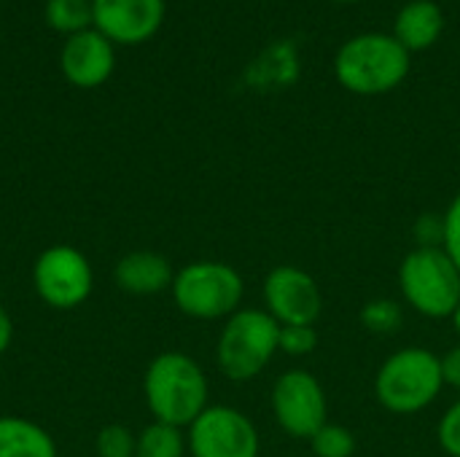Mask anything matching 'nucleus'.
I'll list each match as a JSON object with an SVG mask.
<instances>
[{
  "mask_svg": "<svg viewBox=\"0 0 460 457\" xmlns=\"http://www.w3.org/2000/svg\"><path fill=\"white\" fill-rule=\"evenodd\" d=\"M143 396L154 420L189 428L208 404V377L202 366L186 353H159L143 377Z\"/></svg>",
  "mask_w": 460,
  "mask_h": 457,
  "instance_id": "1",
  "label": "nucleus"
},
{
  "mask_svg": "<svg viewBox=\"0 0 460 457\" xmlns=\"http://www.w3.org/2000/svg\"><path fill=\"white\" fill-rule=\"evenodd\" d=\"M337 81L353 94H385L410 73V51L385 32H364L350 38L334 59Z\"/></svg>",
  "mask_w": 460,
  "mask_h": 457,
  "instance_id": "2",
  "label": "nucleus"
},
{
  "mask_svg": "<svg viewBox=\"0 0 460 457\" xmlns=\"http://www.w3.org/2000/svg\"><path fill=\"white\" fill-rule=\"evenodd\" d=\"M442 358L426 347H404L385 358L375 377V396L394 415H418L442 393Z\"/></svg>",
  "mask_w": 460,
  "mask_h": 457,
  "instance_id": "3",
  "label": "nucleus"
},
{
  "mask_svg": "<svg viewBox=\"0 0 460 457\" xmlns=\"http://www.w3.org/2000/svg\"><path fill=\"white\" fill-rule=\"evenodd\" d=\"M278 334L280 323L267 310L240 307L226 318L216 342V364L221 374L232 382L259 377L278 353Z\"/></svg>",
  "mask_w": 460,
  "mask_h": 457,
  "instance_id": "4",
  "label": "nucleus"
},
{
  "mask_svg": "<svg viewBox=\"0 0 460 457\" xmlns=\"http://www.w3.org/2000/svg\"><path fill=\"white\" fill-rule=\"evenodd\" d=\"M175 307L194 321H224L234 315L245 296L240 272L224 261H191L181 267L170 286Z\"/></svg>",
  "mask_w": 460,
  "mask_h": 457,
  "instance_id": "5",
  "label": "nucleus"
},
{
  "mask_svg": "<svg viewBox=\"0 0 460 457\" xmlns=\"http://www.w3.org/2000/svg\"><path fill=\"white\" fill-rule=\"evenodd\" d=\"M402 296L426 318H453L460 307V272L439 245L410 250L399 269Z\"/></svg>",
  "mask_w": 460,
  "mask_h": 457,
  "instance_id": "6",
  "label": "nucleus"
},
{
  "mask_svg": "<svg viewBox=\"0 0 460 457\" xmlns=\"http://www.w3.org/2000/svg\"><path fill=\"white\" fill-rule=\"evenodd\" d=\"M32 288L46 307L70 312L92 296L94 269L78 248L51 245L32 264Z\"/></svg>",
  "mask_w": 460,
  "mask_h": 457,
  "instance_id": "7",
  "label": "nucleus"
},
{
  "mask_svg": "<svg viewBox=\"0 0 460 457\" xmlns=\"http://www.w3.org/2000/svg\"><path fill=\"white\" fill-rule=\"evenodd\" d=\"M272 412L291 439L310 442L329 423L326 391L310 372H286L272 385Z\"/></svg>",
  "mask_w": 460,
  "mask_h": 457,
  "instance_id": "8",
  "label": "nucleus"
},
{
  "mask_svg": "<svg viewBox=\"0 0 460 457\" xmlns=\"http://www.w3.org/2000/svg\"><path fill=\"white\" fill-rule=\"evenodd\" d=\"M191 457H259V431L234 407H208L186 434Z\"/></svg>",
  "mask_w": 460,
  "mask_h": 457,
  "instance_id": "9",
  "label": "nucleus"
},
{
  "mask_svg": "<svg viewBox=\"0 0 460 457\" xmlns=\"http://www.w3.org/2000/svg\"><path fill=\"white\" fill-rule=\"evenodd\" d=\"M267 312L280 326H313L321 318L323 296L315 277L299 267H275L264 277Z\"/></svg>",
  "mask_w": 460,
  "mask_h": 457,
  "instance_id": "10",
  "label": "nucleus"
},
{
  "mask_svg": "<svg viewBox=\"0 0 460 457\" xmlns=\"http://www.w3.org/2000/svg\"><path fill=\"white\" fill-rule=\"evenodd\" d=\"M164 0H92V22L111 43L135 46L156 35Z\"/></svg>",
  "mask_w": 460,
  "mask_h": 457,
  "instance_id": "11",
  "label": "nucleus"
},
{
  "mask_svg": "<svg viewBox=\"0 0 460 457\" xmlns=\"http://www.w3.org/2000/svg\"><path fill=\"white\" fill-rule=\"evenodd\" d=\"M113 46L97 30H81L75 35H67L59 54V67L65 78L78 89H94L105 83L113 73Z\"/></svg>",
  "mask_w": 460,
  "mask_h": 457,
  "instance_id": "12",
  "label": "nucleus"
},
{
  "mask_svg": "<svg viewBox=\"0 0 460 457\" xmlns=\"http://www.w3.org/2000/svg\"><path fill=\"white\" fill-rule=\"evenodd\" d=\"M172 267L167 256L156 250H132L119 259L113 269V280L124 294L132 296H154L172 286Z\"/></svg>",
  "mask_w": 460,
  "mask_h": 457,
  "instance_id": "13",
  "label": "nucleus"
},
{
  "mask_svg": "<svg viewBox=\"0 0 460 457\" xmlns=\"http://www.w3.org/2000/svg\"><path fill=\"white\" fill-rule=\"evenodd\" d=\"M442 27H445V16H442V8L434 0H410L396 16L394 38L410 54L412 51H426L439 40Z\"/></svg>",
  "mask_w": 460,
  "mask_h": 457,
  "instance_id": "14",
  "label": "nucleus"
},
{
  "mask_svg": "<svg viewBox=\"0 0 460 457\" xmlns=\"http://www.w3.org/2000/svg\"><path fill=\"white\" fill-rule=\"evenodd\" d=\"M0 457H57L54 436L24 417H0Z\"/></svg>",
  "mask_w": 460,
  "mask_h": 457,
  "instance_id": "15",
  "label": "nucleus"
},
{
  "mask_svg": "<svg viewBox=\"0 0 460 457\" xmlns=\"http://www.w3.org/2000/svg\"><path fill=\"white\" fill-rule=\"evenodd\" d=\"M186 453H189V442L183 428L154 420L137 434L135 457H186Z\"/></svg>",
  "mask_w": 460,
  "mask_h": 457,
  "instance_id": "16",
  "label": "nucleus"
},
{
  "mask_svg": "<svg viewBox=\"0 0 460 457\" xmlns=\"http://www.w3.org/2000/svg\"><path fill=\"white\" fill-rule=\"evenodd\" d=\"M46 22L57 32L75 35L86 30V24L92 22V0H49Z\"/></svg>",
  "mask_w": 460,
  "mask_h": 457,
  "instance_id": "17",
  "label": "nucleus"
},
{
  "mask_svg": "<svg viewBox=\"0 0 460 457\" xmlns=\"http://www.w3.org/2000/svg\"><path fill=\"white\" fill-rule=\"evenodd\" d=\"M402 321H404L402 304L394 299H372L361 310V326L372 334H380V337L396 334L402 329Z\"/></svg>",
  "mask_w": 460,
  "mask_h": 457,
  "instance_id": "18",
  "label": "nucleus"
},
{
  "mask_svg": "<svg viewBox=\"0 0 460 457\" xmlns=\"http://www.w3.org/2000/svg\"><path fill=\"white\" fill-rule=\"evenodd\" d=\"M310 447L315 457H353L356 453V436L350 428L340 423H326L313 439Z\"/></svg>",
  "mask_w": 460,
  "mask_h": 457,
  "instance_id": "19",
  "label": "nucleus"
},
{
  "mask_svg": "<svg viewBox=\"0 0 460 457\" xmlns=\"http://www.w3.org/2000/svg\"><path fill=\"white\" fill-rule=\"evenodd\" d=\"M135 444H137V434H132L127 426L121 423H111L105 428H100L97 439H94V455L97 457H135Z\"/></svg>",
  "mask_w": 460,
  "mask_h": 457,
  "instance_id": "20",
  "label": "nucleus"
},
{
  "mask_svg": "<svg viewBox=\"0 0 460 457\" xmlns=\"http://www.w3.org/2000/svg\"><path fill=\"white\" fill-rule=\"evenodd\" d=\"M318 347V334L313 326H280L278 334V353H286L291 358L310 356Z\"/></svg>",
  "mask_w": 460,
  "mask_h": 457,
  "instance_id": "21",
  "label": "nucleus"
},
{
  "mask_svg": "<svg viewBox=\"0 0 460 457\" xmlns=\"http://www.w3.org/2000/svg\"><path fill=\"white\" fill-rule=\"evenodd\" d=\"M445 229H442V248L447 250V256L453 259V264L460 272V194L450 202L445 218H442Z\"/></svg>",
  "mask_w": 460,
  "mask_h": 457,
  "instance_id": "22",
  "label": "nucleus"
},
{
  "mask_svg": "<svg viewBox=\"0 0 460 457\" xmlns=\"http://www.w3.org/2000/svg\"><path fill=\"white\" fill-rule=\"evenodd\" d=\"M439 436V447L450 457H460V401H456L439 420L437 428Z\"/></svg>",
  "mask_w": 460,
  "mask_h": 457,
  "instance_id": "23",
  "label": "nucleus"
},
{
  "mask_svg": "<svg viewBox=\"0 0 460 457\" xmlns=\"http://www.w3.org/2000/svg\"><path fill=\"white\" fill-rule=\"evenodd\" d=\"M442 380L445 385L460 391V345L442 356Z\"/></svg>",
  "mask_w": 460,
  "mask_h": 457,
  "instance_id": "24",
  "label": "nucleus"
},
{
  "mask_svg": "<svg viewBox=\"0 0 460 457\" xmlns=\"http://www.w3.org/2000/svg\"><path fill=\"white\" fill-rule=\"evenodd\" d=\"M11 342H13V321H11L8 310L0 304V356L11 347Z\"/></svg>",
  "mask_w": 460,
  "mask_h": 457,
  "instance_id": "25",
  "label": "nucleus"
},
{
  "mask_svg": "<svg viewBox=\"0 0 460 457\" xmlns=\"http://www.w3.org/2000/svg\"><path fill=\"white\" fill-rule=\"evenodd\" d=\"M453 326H456V331L460 334V307L456 310V315H453Z\"/></svg>",
  "mask_w": 460,
  "mask_h": 457,
  "instance_id": "26",
  "label": "nucleus"
},
{
  "mask_svg": "<svg viewBox=\"0 0 460 457\" xmlns=\"http://www.w3.org/2000/svg\"><path fill=\"white\" fill-rule=\"evenodd\" d=\"M337 3H358V0H337Z\"/></svg>",
  "mask_w": 460,
  "mask_h": 457,
  "instance_id": "27",
  "label": "nucleus"
}]
</instances>
